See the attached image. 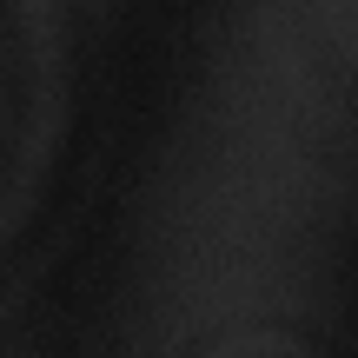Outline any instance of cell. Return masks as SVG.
<instances>
[{"label": "cell", "instance_id": "1", "mask_svg": "<svg viewBox=\"0 0 358 358\" xmlns=\"http://www.w3.org/2000/svg\"><path fill=\"white\" fill-rule=\"evenodd\" d=\"M199 358H325V352L312 338H292V332H226Z\"/></svg>", "mask_w": 358, "mask_h": 358}]
</instances>
